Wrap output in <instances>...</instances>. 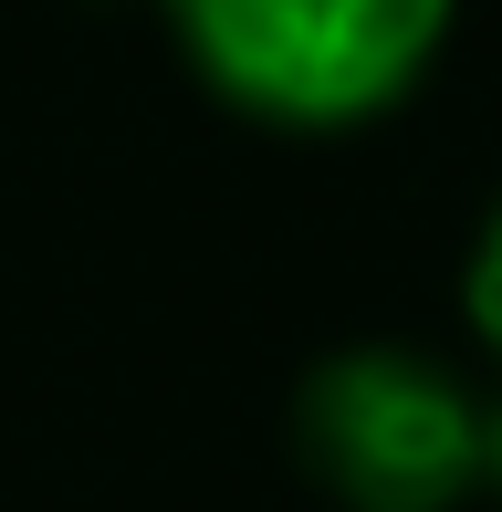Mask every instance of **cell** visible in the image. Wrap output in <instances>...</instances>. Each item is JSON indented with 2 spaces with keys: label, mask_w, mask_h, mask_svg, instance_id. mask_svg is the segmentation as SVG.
I'll return each mask as SVG.
<instances>
[{
  "label": "cell",
  "mask_w": 502,
  "mask_h": 512,
  "mask_svg": "<svg viewBox=\"0 0 502 512\" xmlns=\"http://www.w3.org/2000/svg\"><path fill=\"white\" fill-rule=\"evenodd\" d=\"M220 105L283 136L377 126L450 42V0H157Z\"/></svg>",
  "instance_id": "2"
},
{
  "label": "cell",
  "mask_w": 502,
  "mask_h": 512,
  "mask_svg": "<svg viewBox=\"0 0 502 512\" xmlns=\"http://www.w3.org/2000/svg\"><path fill=\"white\" fill-rule=\"evenodd\" d=\"M461 324L482 345V387H492V492H502V199L471 230V262H461Z\"/></svg>",
  "instance_id": "3"
},
{
  "label": "cell",
  "mask_w": 502,
  "mask_h": 512,
  "mask_svg": "<svg viewBox=\"0 0 502 512\" xmlns=\"http://www.w3.org/2000/svg\"><path fill=\"white\" fill-rule=\"evenodd\" d=\"M293 460L335 512H471L492 492V387L398 335H356L293 387Z\"/></svg>",
  "instance_id": "1"
}]
</instances>
